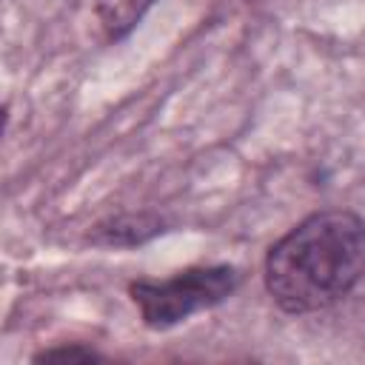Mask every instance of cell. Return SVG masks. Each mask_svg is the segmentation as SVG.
Instances as JSON below:
<instances>
[{"mask_svg": "<svg viewBox=\"0 0 365 365\" xmlns=\"http://www.w3.org/2000/svg\"><path fill=\"white\" fill-rule=\"evenodd\" d=\"M37 362H54V359H60V362H94V359H103L97 351H91V348H80V345H74V348H51V351H43V354H37L34 356Z\"/></svg>", "mask_w": 365, "mask_h": 365, "instance_id": "5", "label": "cell"}, {"mask_svg": "<svg viewBox=\"0 0 365 365\" xmlns=\"http://www.w3.org/2000/svg\"><path fill=\"white\" fill-rule=\"evenodd\" d=\"M240 277L231 265H197L165 279H137L128 285L134 305L148 328H171L202 308L228 299Z\"/></svg>", "mask_w": 365, "mask_h": 365, "instance_id": "2", "label": "cell"}, {"mask_svg": "<svg viewBox=\"0 0 365 365\" xmlns=\"http://www.w3.org/2000/svg\"><path fill=\"white\" fill-rule=\"evenodd\" d=\"M163 231V220L154 214H120L108 222H100L94 231V242L103 245H134Z\"/></svg>", "mask_w": 365, "mask_h": 365, "instance_id": "3", "label": "cell"}, {"mask_svg": "<svg viewBox=\"0 0 365 365\" xmlns=\"http://www.w3.org/2000/svg\"><path fill=\"white\" fill-rule=\"evenodd\" d=\"M151 3L154 0H97L94 9H97L100 29L106 31L108 40H120L143 20Z\"/></svg>", "mask_w": 365, "mask_h": 365, "instance_id": "4", "label": "cell"}, {"mask_svg": "<svg viewBox=\"0 0 365 365\" xmlns=\"http://www.w3.org/2000/svg\"><path fill=\"white\" fill-rule=\"evenodd\" d=\"M365 274V222L354 211H317L268 248L265 288L288 314L342 299Z\"/></svg>", "mask_w": 365, "mask_h": 365, "instance_id": "1", "label": "cell"}]
</instances>
